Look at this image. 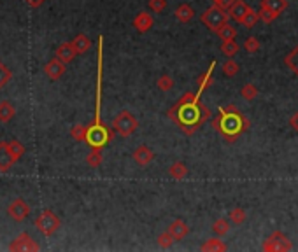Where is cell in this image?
<instances>
[{
	"mask_svg": "<svg viewBox=\"0 0 298 252\" xmlns=\"http://www.w3.org/2000/svg\"><path fill=\"white\" fill-rule=\"evenodd\" d=\"M218 67V62L212 60L211 65L203 75L198 79V91L197 93H184L181 98L177 100L176 105H172L167 110V118L170 121H174L179 126V130L184 135L191 137L193 133H197L198 128L211 118V110L209 107H206L200 102V98L206 93V89L214 83V70Z\"/></svg>",
	"mask_w": 298,
	"mask_h": 252,
	"instance_id": "cell-1",
	"label": "cell"
},
{
	"mask_svg": "<svg viewBox=\"0 0 298 252\" xmlns=\"http://www.w3.org/2000/svg\"><path fill=\"white\" fill-rule=\"evenodd\" d=\"M102 77H104V37H99V72H97V105L95 119L88 126L86 144L91 149H104L113 139V131L100 121V102H102Z\"/></svg>",
	"mask_w": 298,
	"mask_h": 252,
	"instance_id": "cell-2",
	"label": "cell"
},
{
	"mask_svg": "<svg viewBox=\"0 0 298 252\" xmlns=\"http://www.w3.org/2000/svg\"><path fill=\"white\" fill-rule=\"evenodd\" d=\"M212 126L218 130V133L227 140L228 144H233L242 133L249 130V119L237 109L235 104H228L227 107H219L218 116L212 119Z\"/></svg>",
	"mask_w": 298,
	"mask_h": 252,
	"instance_id": "cell-3",
	"label": "cell"
},
{
	"mask_svg": "<svg viewBox=\"0 0 298 252\" xmlns=\"http://www.w3.org/2000/svg\"><path fill=\"white\" fill-rule=\"evenodd\" d=\"M200 20H202V23L206 25V27L211 30V32L218 33L221 27H225V25L228 23L230 16H228V11L223 9V7L216 6V4H212L211 7H209L207 11L202 12V16H200Z\"/></svg>",
	"mask_w": 298,
	"mask_h": 252,
	"instance_id": "cell-4",
	"label": "cell"
},
{
	"mask_svg": "<svg viewBox=\"0 0 298 252\" xmlns=\"http://www.w3.org/2000/svg\"><path fill=\"white\" fill-rule=\"evenodd\" d=\"M137 128H139L137 118L132 112H128V110H121L113 121V130L119 137H123V139H128L130 135H134L137 131Z\"/></svg>",
	"mask_w": 298,
	"mask_h": 252,
	"instance_id": "cell-5",
	"label": "cell"
},
{
	"mask_svg": "<svg viewBox=\"0 0 298 252\" xmlns=\"http://www.w3.org/2000/svg\"><path fill=\"white\" fill-rule=\"evenodd\" d=\"M35 226L44 237H51V235H54L58 231V228L62 226V221H60V217L54 212L44 210V212H41L39 217L35 219Z\"/></svg>",
	"mask_w": 298,
	"mask_h": 252,
	"instance_id": "cell-6",
	"label": "cell"
},
{
	"mask_svg": "<svg viewBox=\"0 0 298 252\" xmlns=\"http://www.w3.org/2000/svg\"><path fill=\"white\" fill-rule=\"evenodd\" d=\"M262 249L265 252H288L293 249V243L283 231H274L263 242Z\"/></svg>",
	"mask_w": 298,
	"mask_h": 252,
	"instance_id": "cell-7",
	"label": "cell"
},
{
	"mask_svg": "<svg viewBox=\"0 0 298 252\" xmlns=\"http://www.w3.org/2000/svg\"><path fill=\"white\" fill-rule=\"evenodd\" d=\"M9 249L18 252V250H39L41 247H39V243L33 240L28 233H21L20 237H16L14 240L11 242Z\"/></svg>",
	"mask_w": 298,
	"mask_h": 252,
	"instance_id": "cell-8",
	"label": "cell"
},
{
	"mask_svg": "<svg viewBox=\"0 0 298 252\" xmlns=\"http://www.w3.org/2000/svg\"><path fill=\"white\" fill-rule=\"evenodd\" d=\"M7 212H9V216L12 217V219L21 223V221H25L30 216V205L25 202L23 198H16L14 202L9 205Z\"/></svg>",
	"mask_w": 298,
	"mask_h": 252,
	"instance_id": "cell-9",
	"label": "cell"
},
{
	"mask_svg": "<svg viewBox=\"0 0 298 252\" xmlns=\"http://www.w3.org/2000/svg\"><path fill=\"white\" fill-rule=\"evenodd\" d=\"M65 65L67 63H63L62 60H58L57 56H54L53 60H49V62L44 65V72L51 81H58L63 74H65Z\"/></svg>",
	"mask_w": 298,
	"mask_h": 252,
	"instance_id": "cell-10",
	"label": "cell"
},
{
	"mask_svg": "<svg viewBox=\"0 0 298 252\" xmlns=\"http://www.w3.org/2000/svg\"><path fill=\"white\" fill-rule=\"evenodd\" d=\"M132 158H134V161L139 166H147L153 160H155V152H153V149L147 146H139L134 151Z\"/></svg>",
	"mask_w": 298,
	"mask_h": 252,
	"instance_id": "cell-11",
	"label": "cell"
},
{
	"mask_svg": "<svg viewBox=\"0 0 298 252\" xmlns=\"http://www.w3.org/2000/svg\"><path fill=\"white\" fill-rule=\"evenodd\" d=\"M132 25H134V28L137 30V32L146 33L153 27V16L149 14V12L142 11V12H139V14L135 16L134 21H132Z\"/></svg>",
	"mask_w": 298,
	"mask_h": 252,
	"instance_id": "cell-12",
	"label": "cell"
},
{
	"mask_svg": "<svg viewBox=\"0 0 298 252\" xmlns=\"http://www.w3.org/2000/svg\"><path fill=\"white\" fill-rule=\"evenodd\" d=\"M167 229L176 240H182V238L188 237V233H190V226L186 224L182 219H174L172 223L169 224Z\"/></svg>",
	"mask_w": 298,
	"mask_h": 252,
	"instance_id": "cell-13",
	"label": "cell"
},
{
	"mask_svg": "<svg viewBox=\"0 0 298 252\" xmlns=\"http://www.w3.org/2000/svg\"><path fill=\"white\" fill-rule=\"evenodd\" d=\"M76 56H78V51H76V48H74V44H72V42H63V44L58 46L57 58L62 60L63 63H70Z\"/></svg>",
	"mask_w": 298,
	"mask_h": 252,
	"instance_id": "cell-14",
	"label": "cell"
},
{
	"mask_svg": "<svg viewBox=\"0 0 298 252\" xmlns=\"http://www.w3.org/2000/svg\"><path fill=\"white\" fill-rule=\"evenodd\" d=\"M248 9H249V6L244 2V0H235V2L228 7V16L235 21V23H240L244 14L248 12Z\"/></svg>",
	"mask_w": 298,
	"mask_h": 252,
	"instance_id": "cell-15",
	"label": "cell"
},
{
	"mask_svg": "<svg viewBox=\"0 0 298 252\" xmlns=\"http://www.w3.org/2000/svg\"><path fill=\"white\" fill-rule=\"evenodd\" d=\"M16 161L12 160L7 142H0V172H7Z\"/></svg>",
	"mask_w": 298,
	"mask_h": 252,
	"instance_id": "cell-16",
	"label": "cell"
},
{
	"mask_svg": "<svg viewBox=\"0 0 298 252\" xmlns=\"http://www.w3.org/2000/svg\"><path fill=\"white\" fill-rule=\"evenodd\" d=\"M174 16L177 18L179 23H190V21L195 18V11L190 4H181V6H177Z\"/></svg>",
	"mask_w": 298,
	"mask_h": 252,
	"instance_id": "cell-17",
	"label": "cell"
},
{
	"mask_svg": "<svg viewBox=\"0 0 298 252\" xmlns=\"http://www.w3.org/2000/svg\"><path fill=\"white\" fill-rule=\"evenodd\" d=\"M200 250H203V252H225L227 250V243H223V240H221L219 237L207 238V240L202 243Z\"/></svg>",
	"mask_w": 298,
	"mask_h": 252,
	"instance_id": "cell-18",
	"label": "cell"
},
{
	"mask_svg": "<svg viewBox=\"0 0 298 252\" xmlns=\"http://www.w3.org/2000/svg\"><path fill=\"white\" fill-rule=\"evenodd\" d=\"M167 172L174 181H182V179L188 175V166L182 163V161H176V163H172L169 166Z\"/></svg>",
	"mask_w": 298,
	"mask_h": 252,
	"instance_id": "cell-19",
	"label": "cell"
},
{
	"mask_svg": "<svg viewBox=\"0 0 298 252\" xmlns=\"http://www.w3.org/2000/svg\"><path fill=\"white\" fill-rule=\"evenodd\" d=\"M16 116V109L9 100L0 102V123H9Z\"/></svg>",
	"mask_w": 298,
	"mask_h": 252,
	"instance_id": "cell-20",
	"label": "cell"
},
{
	"mask_svg": "<svg viewBox=\"0 0 298 252\" xmlns=\"http://www.w3.org/2000/svg\"><path fill=\"white\" fill-rule=\"evenodd\" d=\"M72 44H74L76 51H78V54H84L86 51H89L91 48V41H89V37H86L84 33H79V35L74 37V41H72Z\"/></svg>",
	"mask_w": 298,
	"mask_h": 252,
	"instance_id": "cell-21",
	"label": "cell"
},
{
	"mask_svg": "<svg viewBox=\"0 0 298 252\" xmlns=\"http://www.w3.org/2000/svg\"><path fill=\"white\" fill-rule=\"evenodd\" d=\"M228 219L232 224L235 226H242L246 223V219H248V214H246L244 208H232V210L228 212Z\"/></svg>",
	"mask_w": 298,
	"mask_h": 252,
	"instance_id": "cell-22",
	"label": "cell"
},
{
	"mask_svg": "<svg viewBox=\"0 0 298 252\" xmlns=\"http://www.w3.org/2000/svg\"><path fill=\"white\" fill-rule=\"evenodd\" d=\"M258 14H259V20H262L263 23H267V25L274 23V21L279 18V14H277V12H275V11H272L270 7H267L265 4H262V6H259Z\"/></svg>",
	"mask_w": 298,
	"mask_h": 252,
	"instance_id": "cell-23",
	"label": "cell"
},
{
	"mask_svg": "<svg viewBox=\"0 0 298 252\" xmlns=\"http://www.w3.org/2000/svg\"><path fill=\"white\" fill-rule=\"evenodd\" d=\"M284 63H286V67L293 72V74L298 75V44H296V48H293L286 54V58H284Z\"/></svg>",
	"mask_w": 298,
	"mask_h": 252,
	"instance_id": "cell-24",
	"label": "cell"
},
{
	"mask_svg": "<svg viewBox=\"0 0 298 252\" xmlns=\"http://www.w3.org/2000/svg\"><path fill=\"white\" fill-rule=\"evenodd\" d=\"M7 146H9V152H11V156L14 161H20L21 156H23L25 151H27L20 140H11V142H7Z\"/></svg>",
	"mask_w": 298,
	"mask_h": 252,
	"instance_id": "cell-25",
	"label": "cell"
},
{
	"mask_svg": "<svg viewBox=\"0 0 298 252\" xmlns=\"http://www.w3.org/2000/svg\"><path fill=\"white\" fill-rule=\"evenodd\" d=\"M218 37L221 41H235L237 37V28L233 25L227 23L225 27H221V30L218 32Z\"/></svg>",
	"mask_w": 298,
	"mask_h": 252,
	"instance_id": "cell-26",
	"label": "cell"
},
{
	"mask_svg": "<svg viewBox=\"0 0 298 252\" xmlns=\"http://www.w3.org/2000/svg\"><path fill=\"white\" fill-rule=\"evenodd\" d=\"M262 4H265L267 7L275 11L279 16L288 9V0H262Z\"/></svg>",
	"mask_w": 298,
	"mask_h": 252,
	"instance_id": "cell-27",
	"label": "cell"
},
{
	"mask_svg": "<svg viewBox=\"0 0 298 252\" xmlns=\"http://www.w3.org/2000/svg\"><path fill=\"white\" fill-rule=\"evenodd\" d=\"M212 231L218 237H225L230 231V219H216L212 223Z\"/></svg>",
	"mask_w": 298,
	"mask_h": 252,
	"instance_id": "cell-28",
	"label": "cell"
},
{
	"mask_svg": "<svg viewBox=\"0 0 298 252\" xmlns=\"http://www.w3.org/2000/svg\"><path fill=\"white\" fill-rule=\"evenodd\" d=\"M156 86H158L160 91H170L174 86H176V81L170 77L169 74H161L158 79H156Z\"/></svg>",
	"mask_w": 298,
	"mask_h": 252,
	"instance_id": "cell-29",
	"label": "cell"
},
{
	"mask_svg": "<svg viewBox=\"0 0 298 252\" xmlns=\"http://www.w3.org/2000/svg\"><path fill=\"white\" fill-rule=\"evenodd\" d=\"M258 95H259L258 88L254 86V84H251V83L244 84V86H242V89H240V96L244 98V100H248V102H253Z\"/></svg>",
	"mask_w": 298,
	"mask_h": 252,
	"instance_id": "cell-30",
	"label": "cell"
},
{
	"mask_svg": "<svg viewBox=\"0 0 298 252\" xmlns=\"http://www.w3.org/2000/svg\"><path fill=\"white\" fill-rule=\"evenodd\" d=\"M259 21V14H258V11H254V9H248V12L244 14V18H242L240 21V25H244V27H248V28H253L254 25H256Z\"/></svg>",
	"mask_w": 298,
	"mask_h": 252,
	"instance_id": "cell-31",
	"label": "cell"
},
{
	"mask_svg": "<svg viewBox=\"0 0 298 252\" xmlns=\"http://www.w3.org/2000/svg\"><path fill=\"white\" fill-rule=\"evenodd\" d=\"M219 49L227 58H233L237 54V51H238V44L235 41H223V44H221Z\"/></svg>",
	"mask_w": 298,
	"mask_h": 252,
	"instance_id": "cell-32",
	"label": "cell"
},
{
	"mask_svg": "<svg viewBox=\"0 0 298 252\" xmlns=\"http://www.w3.org/2000/svg\"><path fill=\"white\" fill-rule=\"evenodd\" d=\"M238 63L235 62V60H227V63H225L223 65V68H221V70H223V75L225 77H235V75L238 74Z\"/></svg>",
	"mask_w": 298,
	"mask_h": 252,
	"instance_id": "cell-33",
	"label": "cell"
},
{
	"mask_svg": "<svg viewBox=\"0 0 298 252\" xmlns=\"http://www.w3.org/2000/svg\"><path fill=\"white\" fill-rule=\"evenodd\" d=\"M86 163L91 168H99L102 165V149H91V152L86 156Z\"/></svg>",
	"mask_w": 298,
	"mask_h": 252,
	"instance_id": "cell-34",
	"label": "cell"
},
{
	"mask_svg": "<svg viewBox=\"0 0 298 252\" xmlns=\"http://www.w3.org/2000/svg\"><path fill=\"white\" fill-rule=\"evenodd\" d=\"M70 135H72V139H76V140H78V142H86L88 126H83V125H76V126H72Z\"/></svg>",
	"mask_w": 298,
	"mask_h": 252,
	"instance_id": "cell-35",
	"label": "cell"
},
{
	"mask_svg": "<svg viewBox=\"0 0 298 252\" xmlns=\"http://www.w3.org/2000/svg\"><path fill=\"white\" fill-rule=\"evenodd\" d=\"M156 242H158V245L161 247V249H169V247H172V243L176 242V238H174L172 235L169 233V229H167V231H163V233L158 235Z\"/></svg>",
	"mask_w": 298,
	"mask_h": 252,
	"instance_id": "cell-36",
	"label": "cell"
},
{
	"mask_svg": "<svg viewBox=\"0 0 298 252\" xmlns=\"http://www.w3.org/2000/svg\"><path fill=\"white\" fill-rule=\"evenodd\" d=\"M149 11L155 12V14H161L165 9H167V0H149L147 2Z\"/></svg>",
	"mask_w": 298,
	"mask_h": 252,
	"instance_id": "cell-37",
	"label": "cell"
},
{
	"mask_svg": "<svg viewBox=\"0 0 298 252\" xmlns=\"http://www.w3.org/2000/svg\"><path fill=\"white\" fill-rule=\"evenodd\" d=\"M11 77H12V72L4 65L2 62H0V89L6 88V84L9 83Z\"/></svg>",
	"mask_w": 298,
	"mask_h": 252,
	"instance_id": "cell-38",
	"label": "cell"
},
{
	"mask_svg": "<svg viewBox=\"0 0 298 252\" xmlns=\"http://www.w3.org/2000/svg\"><path fill=\"white\" fill-rule=\"evenodd\" d=\"M259 48H262V44H259V41L256 39V37H249V39H246V42H244V49L251 54L258 53Z\"/></svg>",
	"mask_w": 298,
	"mask_h": 252,
	"instance_id": "cell-39",
	"label": "cell"
},
{
	"mask_svg": "<svg viewBox=\"0 0 298 252\" xmlns=\"http://www.w3.org/2000/svg\"><path fill=\"white\" fill-rule=\"evenodd\" d=\"M289 126H291L293 130H295L296 133H298V110H296V112H293L291 118H289Z\"/></svg>",
	"mask_w": 298,
	"mask_h": 252,
	"instance_id": "cell-40",
	"label": "cell"
},
{
	"mask_svg": "<svg viewBox=\"0 0 298 252\" xmlns=\"http://www.w3.org/2000/svg\"><path fill=\"white\" fill-rule=\"evenodd\" d=\"M212 2L216 4V6H219V7H223V9H227L228 11V7L232 6L235 0H212Z\"/></svg>",
	"mask_w": 298,
	"mask_h": 252,
	"instance_id": "cell-41",
	"label": "cell"
}]
</instances>
